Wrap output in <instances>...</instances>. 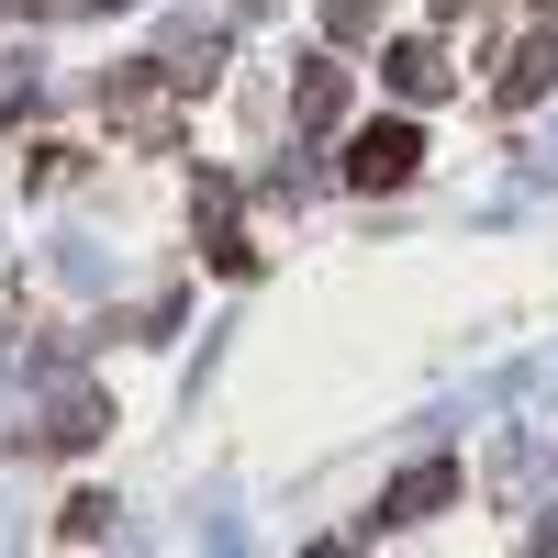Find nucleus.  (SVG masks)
<instances>
[{
	"label": "nucleus",
	"mask_w": 558,
	"mask_h": 558,
	"mask_svg": "<svg viewBox=\"0 0 558 558\" xmlns=\"http://www.w3.org/2000/svg\"><path fill=\"white\" fill-rule=\"evenodd\" d=\"M425 502H447V470H413V481L391 492V514H380V525H413V514H425Z\"/></svg>",
	"instance_id": "2"
},
{
	"label": "nucleus",
	"mask_w": 558,
	"mask_h": 558,
	"mask_svg": "<svg viewBox=\"0 0 558 558\" xmlns=\"http://www.w3.org/2000/svg\"><path fill=\"white\" fill-rule=\"evenodd\" d=\"M413 157H425V146H413V123H368L357 134V191H391V179H413Z\"/></svg>",
	"instance_id": "1"
}]
</instances>
